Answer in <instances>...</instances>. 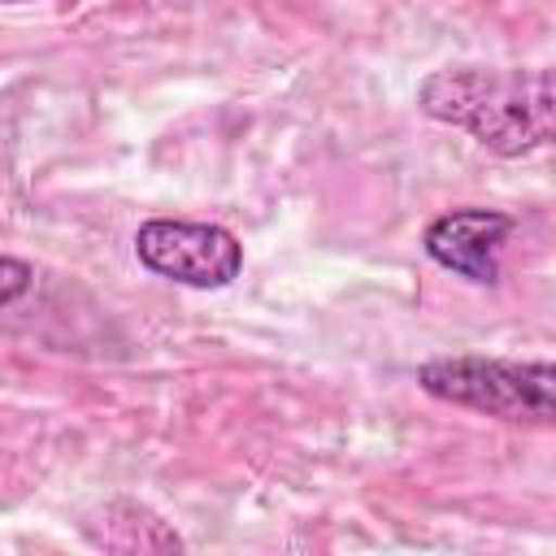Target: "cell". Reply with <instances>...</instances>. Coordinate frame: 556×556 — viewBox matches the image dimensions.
Returning a JSON list of instances; mask_svg holds the SVG:
<instances>
[{
    "label": "cell",
    "mask_w": 556,
    "mask_h": 556,
    "mask_svg": "<svg viewBox=\"0 0 556 556\" xmlns=\"http://www.w3.org/2000/svg\"><path fill=\"white\" fill-rule=\"evenodd\" d=\"M417 109L443 126L469 130L495 156H526L556 130L547 70H434L417 87Z\"/></svg>",
    "instance_id": "6da1fadb"
},
{
    "label": "cell",
    "mask_w": 556,
    "mask_h": 556,
    "mask_svg": "<svg viewBox=\"0 0 556 556\" xmlns=\"http://www.w3.org/2000/svg\"><path fill=\"white\" fill-rule=\"evenodd\" d=\"M417 387L443 404H460L500 421L547 426L556 413V369L547 361L439 356L417 365Z\"/></svg>",
    "instance_id": "7a4b0ae2"
},
{
    "label": "cell",
    "mask_w": 556,
    "mask_h": 556,
    "mask_svg": "<svg viewBox=\"0 0 556 556\" xmlns=\"http://www.w3.org/2000/svg\"><path fill=\"white\" fill-rule=\"evenodd\" d=\"M135 256L143 269L182 282V287H200V291H217L230 287L243 269V243L217 226V222H182V217H152L135 230Z\"/></svg>",
    "instance_id": "3957f363"
},
{
    "label": "cell",
    "mask_w": 556,
    "mask_h": 556,
    "mask_svg": "<svg viewBox=\"0 0 556 556\" xmlns=\"http://www.w3.org/2000/svg\"><path fill=\"white\" fill-rule=\"evenodd\" d=\"M513 230H517L513 213H500V208H452V213H439L426 226L421 248H426V256L434 265L452 269L456 278L491 287L500 278V248H504V239Z\"/></svg>",
    "instance_id": "277c9868"
},
{
    "label": "cell",
    "mask_w": 556,
    "mask_h": 556,
    "mask_svg": "<svg viewBox=\"0 0 556 556\" xmlns=\"http://www.w3.org/2000/svg\"><path fill=\"white\" fill-rule=\"evenodd\" d=\"M35 282V269L22 256H4L0 252V308H9L13 300H22Z\"/></svg>",
    "instance_id": "5b68a950"
}]
</instances>
